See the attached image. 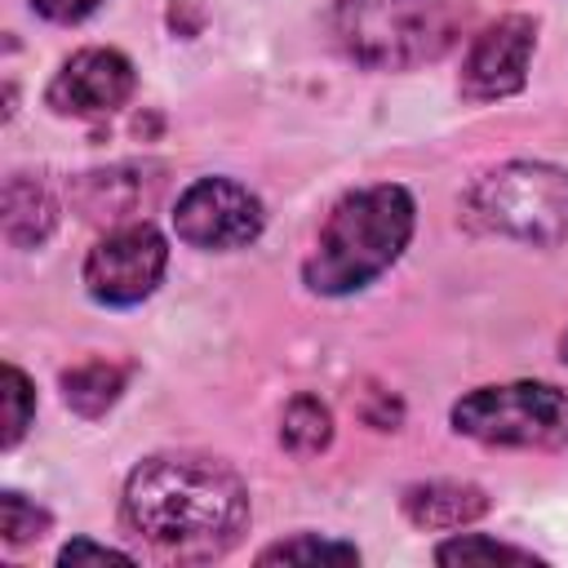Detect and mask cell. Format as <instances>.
<instances>
[{"label":"cell","instance_id":"6da1fadb","mask_svg":"<svg viewBox=\"0 0 568 568\" xmlns=\"http://www.w3.org/2000/svg\"><path fill=\"white\" fill-rule=\"evenodd\" d=\"M124 524L164 555L209 559L248 528L244 479L204 453H155L124 484Z\"/></svg>","mask_w":568,"mask_h":568},{"label":"cell","instance_id":"7a4b0ae2","mask_svg":"<svg viewBox=\"0 0 568 568\" xmlns=\"http://www.w3.org/2000/svg\"><path fill=\"white\" fill-rule=\"evenodd\" d=\"M413 217H417L413 195L395 182L342 195L302 266L306 288L324 297L359 293L399 262V253L413 240Z\"/></svg>","mask_w":568,"mask_h":568},{"label":"cell","instance_id":"3957f363","mask_svg":"<svg viewBox=\"0 0 568 568\" xmlns=\"http://www.w3.org/2000/svg\"><path fill=\"white\" fill-rule=\"evenodd\" d=\"M466 27L462 0H337L333 36L368 71H408L439 62Z\"/></svg>","mask_w":568,"mask_h":568},{"label":"cell","instance_id":"277c9868","mask_svg":"<svg viewBox=\"0 0 568 568\" xmlns=\"http://www.w3.org/2000/svg\"><path fill=\"white\" fill-rule=\"evenodd\" d=\"M470 217L484 231L524 240V244H559L568 240V173L541 160H510L484 173L470 195Z\"/></svg>","mask_w":568,"mask_h":568},{"label":"cell","instance_id":"5b68a950","mask_svg":"<svg viewBox=\"0 0 568 568\" xmlns=\"http://www.w3.org/2000/svg\"><path fill=\"white\" fill-rule=\"evenodd\" d=\"M453 430L497 448H559L568 444V395L550 382L475 386L453 404Z\"/></svg>","mask_w":568,"mask_h":568},{"label":"cell","instance_id":"8992f818","mask_svg":"<svg viewBox=\"0 0 568 568\" xmlns=\"http://www.w3.org/2000/svg\"><path fill=\"white\" fill-rule=\"evenodd\" d=\"M169 266V244L151 222L106 231L84 257V288L102 306H138L155 293Z\"/></svg>","mask_w":568,"mask_h":568},{"label":"cell","instance_id":"52a82bcc","mask_svg":"<svg viewBox=\"0 0 568 568\" xmlns=\"http://www.w3.org/2000/svg\"><path fill=\"white\" fill-rule=\"evenodd\" d=\"M262 200L235 178H195L173 204V231L191 248L231 253L262 235Z\"/></svg>","mask_w":568,"mask_h":568},{"label":"cell","instance_id":"ba28073f","mask_svg":"<svg viewBox=\"0 0 568 568\" xmlns=\"http://www.w3.org/2000/svg\"><path fill=\"white\" fill-rule=\"evenodd\" d=\"M537 44V22L524 13H506L493 27H484L462 62V93L470 102H497L524 89L528 62Z\"/></svg>","mask_w":568,"mask_h":568},{"label":"cell","instance_id":"9c48e42d","mask_svg":"<svg viewBox=\"0 0 568 568\" xmlns=\"http://www.w3.org/2000/svg\"><path fill=\"white\" fill-rule=\"evenodd\" d=\"M133 84H138L133 62L120 49H80L58 67L44 98L58 115L93 120L120 111L133 98Z\"/></svg>","mask_w":568,"mask_h":568},{"label":"cell","instance_id":"30bf717a","mask_svg":"<svg viewBox=\"0 0 568 568\" xmlns=\"http://www.w3.org/2000/svg\"><path fill=\"white\" fill-rule=\"evenodd\" d=\"M488 510V493L475 484H453V479H435V484H413L404 488V515L417 528H462L475 524Z\"/></svg>","mask_w":568,"mask_h":568},{"label":"cell","instance_id":"8fae6325","mask_svg":"<svg viewBox=\"0 0 568 568\" xmlns=\"http://www.w3.org/2000/svg\"><path fill=\"white\" fill-rule=\"evenodd\" d=\"M53 217H58V209H53V195L44 182H36L27 173H13L4 182V235H9V244H18V248L44 244L53 231Z\"/></svg>","mask_w":568,"mask_h":568},{"label":"cell","instance_id":"7c38bea8","mask_svg":"<svg viewBox=\"0 0 568 568\" xmlns=\"http://www.w3.org/2000/svg\"><path fill=\"white\" fill-rule=\"evenodd\" d=\"M124 390V368L111 359H84L62 373V399L80 417H102Z\"/></svg>","mask_w":568,"mask_h":568},{"label":"cell","instance_id":"4fadbf2b","mask_svg":"<svg viewBox=\"0 0 568 568\" xmlns=\"http://www.w3.org/2000/svg\"><path fill=\"white\" fill-rule=\"evenodd\" d=\"M333 439V413L315 395H293L284 417H280V444L293 457H315Z\"/></svg>","mask_w":568,"mask_h":568},{"label":"cell","instance_id":"5bb4252c","mask_svg":"<svg viewBox=\"0 0 568 568\" xmlns=\"http://www.w3.org/2000/svg\"><path fill=\"white\" fill-rule=\"evenodd\" d=\"M439 564H541L532 550H519V546H506V541H493V537H479V532H466V537H453L435 550Z\"/></svg>","mask_w":568,"mask_h":568},{"label":"cell","instance_id":"9a60e30c","mask_svg":"<svg viewBox=\"0 0 568 568\" xmlns=\"http://www.w3.org/2000/svg\"><path fill=\"white\" fill-rule=\"evenodd\" d=\"M0 399H4V430H0V444L13 448V444L27 435L31 417H36V390H31V382H27V373H22L18 364H4V373H0Z\"/></svg>","mask_w":568,"mask_h":568},{"label":"cell","instance_id":"2e32d148","mask_svg":"<svg viewBox=\"0 0 568 568\" xmlns=\"http://www.w3.org/2000/svg\"><path fill=\"white\" fill-rule=\"evenodd\" d=\"M315 559H359L355 546L346 541H328V537H315V532H302V537H288V541H275L257 555V564H315Z\"/></svg>","mask_w":568,"mask_h":568},{"label":"cell","instance_id":"e0dca14e","mask_svg":"<svg viewBox=\"0 0 568 568\" xmlns=\"http://www.w3.org/2000/svg\"><path fill=\"white\" fill-rule=\"evenodd\" d=\"M0 532L9 546H22V541L49 532V510L27 501L22 493H0Z\"/></svg>","mask_w":568,"mask_h":568},{"label":"cell","instance_id":"ac0fdd59","mask_svg":"<svg viewBox=\"0 0 568 568\" xmlns=\"http://www.w3.org/2000/svg\"><path fill=\"white\" fill-rule=\"evenodd\" d=\"M58 564L75 568V564H133V559H129L124 550H111V546H98V541H89V537H75V541L62 546Z\"/></svg>","mask_w":568,"mask_h":568},{"label":"cell","instance_id":"d6986e66","mask_svg":"<svg viewBox=\"0 0 568 568\" xmlns=\"http://www.w3.org/2000/svg\"><path fill=\"white\" fill-rule=\"evenodd\" d=\"M102 0H31V9L49 22H84Z\"/></svg>","mask_w":568,"mask_h":568},{"label":"cell","instance_id":"ffe728a7","mask_svg":"<svg viewBox=\"0 0 568 568\" xmlns=\"http://www.w3.org/2000/svg\"><path fill=\"white\" fill-rule=\"evenodd\" d=\"M559 355H564V364H568V333L559 337Z\"/></svg>","mask_w":568,"mask_h":568}]
</instances>
